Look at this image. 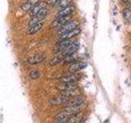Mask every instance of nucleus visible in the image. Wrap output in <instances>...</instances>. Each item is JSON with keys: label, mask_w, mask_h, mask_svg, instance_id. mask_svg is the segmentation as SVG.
<instances>
[{"label": "nucleus", "mask_w": 131, "mask_h": 123, "mask_svg": "<svg viewBox=\"0 0 131 123\" xmlns=\"http://www.w3.org/2000/svg\"><path fill=\"white\" fill-rule=\"evenodd\" d=\"M79 48H80V43L78 42V41H75V42L70 44L68 45V47L61 52V54L65 58V57H67V56L75 54V53L78 51Z\"/></svg>", "instance_id": "1"}, {"label": "nucleus", "mask_w": 131, "mask_h": 123, "mask_svg": "<svg viewBox=\"0 0 131 123\" xmlns=\"http://www.w3.org/2000/svg\"><path fill=\"white\" fill-rule=\"evenodd\" d=\"M71 20V16H61V17H57L50 25L51 29H56V28H61L64 25H66L67 22Z\"/></svg>", "instance_id": "2"}, {"label": "nucleus", "mask_w": 131, "mask_h": 123, "mask_svg": "<svg viewBox=\"0 0 131 123\" xmlns=\"http://www.w3.org/2000/svg\"><path fill=\"white\" fill-rule=\"evenodd\" d=\"M47 15H48V9L47 8H44V9H43L41 12H39L38 14L32 16L31 20H30V23H29V26H32V25L37 24L39 22H41V20H43L45 17H46Z\"/></svg>", "instance_id": "3"}, {"label": "nucleus", "mask_w": 131, "mask_h": 123, "mask_svg": "<svg viewBox=\"0 0 131 123\" xmlns=\"http://www.w3.org/2000/svg\"><path fill=\"white\" fill-rule=\"evenodd\" d=\"M78 25H79V22H78L77 20H70L69 22H67L66 25H64L62 27L60 28V30L58 31V34L61 35L64 34V33H67L68 31H71V30H74V29L77 28Z\"/></svg>", "instance_id": "4"}, {"label": "nucleus", "mask_w": 131, "mask_h": 123, "mask_svg": "<svg viewBox=\"0 0 131 123\" xmlns=\"http://www.w3.org/2000/svg\"><path fill=\"white\" fill-rule=\"evenodd\" d=\"M75 10V7L73 5H68L67 7H65L57 12V17H61V16H71Z\"/></svg>", "instance_id": "5"}, {"label": "nucleus", "mask_w": 131, "mask_h": 123, "mask_svg": "<svg viewBox=\"0 0 131 123\" xmlns=\"http://www.w3.org/2000/svg\"><path fill=\"white\" fill-rule=\"evenodd\" d=\"M45 58H46V55L43 53H37L35 56L30 57V58H28L27 61L28 63H30L31 65H35V64H38L40 63L41 61H43Z\"/></svg>", "instance_id": "6"}, {"label": "nucleus", "mask_w": 131, "mask_h": 123, "mask_svg": "<svg viewBox=\"0 0 131 123\" xmlns=\"http://www.w3.org/2000/svg\"><path fill=\"white\" fill-rule=\"evenodd\" d=\"M80 79V76L75 73H71V75L63 76L60 78V81L61 83H76Z\"/></svg>", "instance_id": "7"}, {"label": "nucleus", "mask_w": 131, "mask_h": 123, "mask_svg": "<svg viewBox=\"0 0 131 123\" xmlns=\"http://www.w3.org/2000/svg\"><path fill=\"white\" fill-rule=\"evenodd\" d=\"M80 29L79 28H75L74 30H71V31H68L67 33H64V34L61 35L59 37V39L60 40H63V39H71L73 37H75L76 35H78L80 33Z\"/></svg>", "instance_id": "8"}, {"label": "nucleus", "mask_w": 131, "mask_h": 123, "mask_svg": "<svg viewBox=\"0 0 131 123\" xmlns=\"http://www.w3.org/2000/svg\"><path fill=\"white\" fill-rule=\"evenodd\" d=\"M70 100V98H68L67 96H65L63 94H61V95L57 96L55 98H52L50 100V104L52 105H60L65 104V102H67Z\"/></svg>", "instance_id": "9"}, {"label": "nucleus", "mask_w": 131, "mask_h": 123, "mask_svg": "<svg viewBox=\"0 0 131 123\" xmlns=\"http://www.w3.org/2000/svg\"><path fill=\"white\" fill-rule=\"evenodd\" d=\"M47 7V3H44V2H39L37 5H35L34 7L32 8V9L30 10V16H35L36 14H38L39 12H41L43 9H44V8H46Z\"/></svg>", "instance_id": "10"}, {"label": "nucleus", "mask_w": 131, "mask_h": 123, "mask_svg": "<svg viewBox=\"0 0 131 123\" xmlns=\"http://www.w3.org/2000/svg\"><path fill=\"white\" fill-rule=\"evenodd\" d=\"M87 63H74L69 67V71L71 73H76L77 71L86 67Z\"/></svg>", "instance_id": "11"}, {"label": "nucleus", "mask_w": 131, "mask_h": 123, "mask_svg": "<svg viewBox=\"0 0 131 123\" xmlns=\"http://www.w3.org/2000/svg\"><path fill=\"white\" fill-rule=\"evenodd\" d=\"M84 102V98L82 97H76L67 102V107H79L83 105Z\"/></svg>", "instance_id": "12"}, {"label": "nucleus", "mask_w": 131, "mask_h": 123, "mask_svg": "<svg viewBox=\"0 0 131 123\" xmlns=\"http://www.w3.org/2000/svg\"><path fill=\"white\" fill-rule=\"evenodd\" d=\"M71 40L70 39H63V40H60L58 43L56 44V48L55 50L57 52H59V53H61L64 49H66L68 45L71 44Z\"/></svg>", "instance_id": "13"}, {"label": "nucleus", "mask_w": 131, "mask_h": 123, "mask_svg": "<svg viewBox=\"0 0 131 123\" xmlns=\"http://www.w3.org/2000/svg\"><path fill=\"white\" fill-rule=\"evenodd\" d=\"M40 2V0H28L26 3H25L21 6V9L25 12L31 10L35 5H37Z\"/></svg>", "instance_id": "14"}, {"label": "nucleus", "mask_w": 131, "mask_h": 123, "mask_svg": "<svg viewBox=\"0 0 131 123\" xmlns=\"http://www.w3.org/2000/svg\"><path fill=\"white\" fill-rule=\"evenodd\" d=\"M43 22H39L37 24L32 25L30 27H29L28 30H27V34L28 35H34L35 33H37L38 31H39L41 29L43 28Z\"/></svg>", "instance_id": "15"}, {"label": "nucleus", "mask_w": 131, "mask_h": 123, "mask_svg": "<svg viewBox=\"0 0 131 123\" xmlns=\"http://www.w3.org/2000/svg\"><path fill=\"white\" fill-rule=\"evenodd\" d=\"M77 88L76 83H62L61 85L57 86V89H59L61 91H65V90H70Z\"/></svg>", "instance_id": "16"}, {"label": "nucleus", "mask_w": 131, "mask_h": 123, "mask_svg": "<svg viewBox=\"0 0 131 123\" xmlns=\"http://www.w3.org/2000/svg\"><path fill=\"white\" fill-rule=\"evenodd\" d=\"M61 94H63L65 96H67L68 98H71L74 96H77L79 94V89L78 88L70 89V90H65V91H61Z\"/></svg>", "instance_id": "17"}, {"label": "nucleus", "mask_w": 131, "mask_h": 123, "mask_svg": "<svg viewBox=\"0 0 131 123\" xmlns=\"http://www.w3.org/2000/svg\"><path fill=\"white\" fill-rule=\"evenodd\" d=\"M81 117H82V114L80 112H79V113L75 114V115H73V116L68 117L66 123H79L81 120Z\"/></svg>", "instance_id": "18"}, {"label": "nucleus", "mask_w": 131, "mask_h": 123, "mask_svg": "<svg viewBox=\"0 0 131 123\" xmlns=\"http://www.w3.org/2000/svg\"><path fill=\"white\" fill-rule=\"evenodd\" d=\"M64 59V57L62 55H59V56H56L54 57H52L51 59V61H49V66L51 67H53V66H56L57 64H58L59 63H61V61Z\"/></svg>", "instance_id": "19"}, {"label": "nucleus", "mask_w": 131, "mask_h": 123, "mask_svg": "<svg viewBox=\"0 0 131 123\" xmlns=\"http://www.w3.org/2000/svg\"><path fill=\"white\" fill-rule=\"evenodd\" d=\"M71 1H72V0H60V1L57 4L60 8H63L65 7L70 5V3H71Z\"/></svg>", "instance_id": "20"}, {"label": "nucleus", "mask_w": 131, "mask_h": 123, "mask_svg": "<svg viewBox=\"0 0 131 123\" xmlns=\"http://www.w3.org/2000/svg\"><path fill=\"white\" fill-rule=\"evenodd\" d=\"M30 77L33 80H36V79H38V78L40 77V73H39V71H37V70H34V71H30Z\"/></svg>", "instance_id": "21"}, {"label": "nucleus", "mask_w": 131, "mask_h": 123, "mask_svg": "<svg viewBox=\"0 0 131 123\" xmlns=\"http://www.w3.org/2000/svg\"><path fill=\"white\" fill-rule=\"evenodd\" d=\"M123 16L125 20H129L131 17V11L129 9V8H125V9L123 10Z\"/></svg>", "instance_id": "22"}, {"label": "nucleus", "mask_w": 131, "mask_h": 123, "mask_svg": "<svg viewBox=\"0 0 131 123\" xmlns=\"http://www.w3.org/2000/svg\"><path fill=\"white\" fill-rule=\"evenodd\" d=\"M60 0H48V3L51 4V5H54V4H57Z\"/></svg>", "instance_id": "23"}, {"label": "nucleus", "mask_w": 131, "mask_h": 123, "mask_svg": "<svg viewBox=\"0 0 131 123\" xmlns=\"http://www.w3.org/2000/svg\"><path fill=\"white\" fill-rule=\"evenodd\" d=\"M67 119H59V120H57V121L52 122V123H66L67 122Z\"/></svg>", "instance_id": "24"}, {"label": "nucleus", "mask_w": 131, "mask_h": 123, "mask_svg": "<svg viewBox=\"0 0 131 123\" xmlns=\"http://www.w3.org/2000/svg\"><path fill=\"white\" fill-rule=\"evenodd\" d=\"M121 1L125 3H129L131 2V0H121Z\"/></svg>", "instance_id": "25"}]
</instances>
